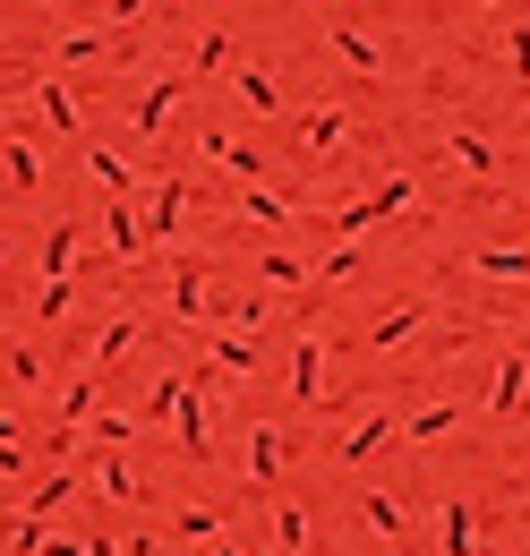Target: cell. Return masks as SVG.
I'll list each match as a JSON object with an SVG mask.
<instances>
[{"mask_svg":"<svg viewBox=\"0 0 530 556\" xmlns=\"http://www.w3.org/2000/svg\"><path fill=\"white\" fill-rule=\"evenodd\" d=\"M0 163H9V189H17V198L43 189V154H35V138H0Z\"/></svg>","mask_w":530,"mask_h":556,"instance_id":"cell-1","label":"cell"},{"mask_svg":"<svg viewBox=\"0 0 530 556\" xmlns=\"http://www.w3.org/2000/svg\"><path fill=\"white\" fill-rule=\"evenodd\" d=\"M94 394H103V377H94V368H86V377H77V386H68L61 403H52V412H61V437H52V445H68V428H77V419H94Z\"/></svg>","mask_w":530,"mask_h":556,"instance_id":"cell-2","label":"cell"},{"mask_svg":"<svg viewBox=\"0 0 530 556\" xmlns=\"http://www.w3.org/2000/svg\"><path fill=\"white\" fill-rule=\"evenodd\" d=\"M35 103H43V121H52V129H77V121H86L77 86H61V77H43V86H35Z\"/></svg>","mask_w":530,"mask_h":556,"instance_id":"cell-3","label":"cell"},{"mask_svg":"<svg viewBox=\"0 0 530 556\" xmlns=\"http://www.w3.org/2000/svg\"><path fill=\"white\" fill-rule=\"evenodd\" d=\"M68 275H77V231L52 223V231H43V282H68Z\"/></svg>","mask_w":530,"mask_h":556,"instance_id":"cell-4","label":"cell"},{"mask_svg":"<svg viewBox=\"0 0 530 556\" xmlns=\"http://www.w3.org/2000/svg\"><path fill=\"white\" fill-rule=\"evenodd\" d=\"M129 343H137V317H112V326L94 334V351H86V368L103 377V368H112V359H121V351H129Z\"/></svg>","mask_w":530,"mask_h":556,"instance_id":"cell-5","label":"cell"},{"mask_svg":"<svg viewBox=\"0 0 530 556\" xmlns=\"http://www.w3.org/2000/svg\"><path fill=\"white\" fill-rule=\"evenodd\" d=\"M172 103H180V77H163V86H146V103H137V138H154V129L172 121Z\"/></svg>","mask_w":530,"mask_h":556,"instance_id":"cell-6","label":"cell"},{"mask_svg":"<svg viewBox=\"0 0 530 556\" xmlns=\"http://www.w3.org/2000/svg\"><path fill=\"white\" fill-rule=\"evenodd\" d=\"M103 231H112V249H121V257H137V249L154 240V231H146V223H137V214H129V198L112 206V223H103Z\"/></svg>","mask_w":530,"mask_h":556,"instance_id":"cell-7","label":"cell"},{"mask_svg":"<svg viewBox=\"0 0 530 556\" xmlns=\"http://www.w3.org/2000/svg\"><path fill=\"white\" fill-rule=\"evenodd\" d=\"M86 172H94V189H103L112 206L129 198V163H121V154H86Z\"/></svg>","mask_w":530,"mask_h":556,"instance_id":"cell-8","label":"cell"},{"mask_svg":"<svg viewBox=\"0 0 530 556\" xmlns=\"http://www.w3.org/2000/svg\"><path fill=\"white\" fill-rule=\"evenodd\" d=\"M172 531H180V540H214V531H223V505H180Z\"/></svg>","mask_w":530,"mask_h":556,"instance_id":"cell-9","label":"cell"},{"mask_svg":"<svg viewBox=\"0 0 530 556\" xmlns=\"http://www.w3.org/2000/svg\"><path fill=\"white\" fill-rule=\"evenodd\" d=\"M61 505H68V480H61V471H52V480H35V496H26V514H35V522H52Z\"/></svg>","mask_w":530,"mask_h":556,"instance_id":"cell-10","label":"cell"},{"mask_svg":"<svg viewBox=\"0 0 530 556\" xmlns=\"http://www.w3.org/2000/svg\"><path fill=\"white\" fill-rule=\"evenodd\" d=\"M26 471V445H17V412H0V480Z\"/></svg>","mask_w":530,"mask_h":556,"instance_id":"cell-11","label":"cell"},{"mask_svg":"<svg viewBox=\"0 0 530 556\" xmlns=\"http://www.w3.org/2000/svg\"><path fill=\"white\" fill-rule=\"evenodd\" d=\"M112 52V35L103 26H86V35H61V61H103Z\"/></svg>","mask_w":530,"mask_h":556,"instance_id":"cell-12","label":"cell"},{"mask_svg":"<svg viewBox=\"0 0 530 556\" xmlns=\"http://www.w3.org/2000/svg\"><path fill=\"white\" fill-rule=\"evenodd\" d=\"M94 480H103V496H121V505H129V496H137V480H129V463H112V454H103V463H94Z\"/></svg>","mask_w":530,"mask_h":556,"instance_id":"cell-13","label":"cell"},{"mask_svg":"<svg viewBox=\"0 0 530 556\" xmlns=\"http://www.w3.org/2000/svg\"><path fill=\"white\" fill-rule=\"evenodd\" d=\"M240 94H249V112H274V103H282V94H274V77H265V70H240Z\"/></svg>","mask_w":530,"mask_h":556,"instance_id":"cell-14","label":"cell"},{"mask_svg":"<svg viewBox=\"0 0 530 556\" xmlns=\"http://www.w3.org/2000/svg\"><path fill=\"white\" fill-rule=\"evenodd\" d=\"M9 377H17V386H43V351L17 343V351H9Z\"/></svg>","mask_w":530,"mask_h":556,"instance_id":"cell-15","label":"cell"},{"mask_svg":"<svg viewBox=\"0 0 530 556\" xmlns=\"http://www.w3.org/2000/svg\"><path fill=\"white\" fill-rule=\"evenodd\" d=\"M68 317V282H43V300H35V326H61Z\"/></svg>","mask_w":530,"mask_h":556,"instance_id":"cell-16","label":"cell"},{"mask_svg":"<svg viewBox=\"0 0 530 556\" xmlns=\"http://www.w3.org/2000/svg\"><path fill=\"white\" fill-rule=\"evenodd\" d=\"M223 52H231V43H223V26H205V35H198V70H223Z\"/></svg>","mask_w":530,"mask_h":556,"instance_id":"cell-17","label":"cell"},{"mask_svg":"<svg viewBox=\"0 0 530 556\" xmlns=\"http://www.w3.org/2000/svg\"><path fill=\"white\" fill-rule=\"evenodd\" d=\"M137 9H154V0H112V26H129Z\"/></svg>","mask_w":530,"mask_h":556,"instance_id":"cell-18","label":"cell"},{"mask_svg":"<svg viewBox=\"0 0 530 556\" xmlns=\"http://www.w3.org/2000/svg\"><path fill=\"white\" fill-rule=\"evenodd\" d=\"M9 531H17V514H9V505H0V540H9Z\"/></svg>","mask_w":530,"mask_h":556,"instance_id":"cell-19","label":"cell"},{"mask_svg":"<svg viewBox=\"0 0 530 556\" xmlns=\"http://www.w3.org/2000/svg\"><path fill=\"white\" fill-rule=\"evenodd\" d=\"M0 266H9V240H0Z\"/></svg>","mask_w":530,"mask_h":556,"instance_id":"cell-20","label":"cell"}]
</instances>
